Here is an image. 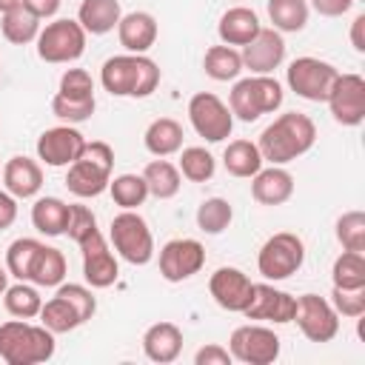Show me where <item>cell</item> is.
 <instances>
[{"label": "cell", "mask_w": 365, "mask_h": 365, "mask_svg": "<svg viewBox=\"0 0 365 365\" xmlns=\"http://www.w3.org/2000/svg\"><path fill=\"white\" fill-rule=\"evenodd\" d=\"M123 17L120 0H83L77 9V23L86 29V34H108L117 29Z\"/></svg>", "instance_id": "obj_25"}, {"label": "cell", "mask_w": 365, "mask_h": 365, "mask_svg": "<svg viewBox=\"0 0 365 365\" xmlns=\"http://www.w3.org/2000/svg\"><path fill=\"white\" fill-rule=\"evenodd\" d=\"M80 254H83V277L91 288H108L117 282L120 277V265L117 257L108 245V240L100 234V228L88 231L80 242Z\"/></svg>", "instance_id": "obj_13"}, {"label": "cell", "mask_w": 365, "mask_h": 365, "mask_svg": "<svg viewBox=\"0 0 365 365\" xmlns=\"http://www.w3.org/2000/svg\"><path fill=\"white\" fill-rule=\"evenodd\" d=\"M294 311H297V297L294 294L279 291L271 282H254L251 299H248V305H245L242 314L248 319L285 325V322H294Z\"/></svg>", "instance_id": "obj_16"}, {"label": "cell", "mask_w": 365, "mask_h": 365, "mask_svg": "<svg viewBox=\"0 0 365 365\" xmlns=\"http://www.w3.org/2000/svg\"><path fill=\"white\" fill-rule=\"evenodd\" d=\"M54 334L46 325L9 319L0 325V359L6 365H40L54 356Z\"/></svg>", "instance_id": "obj_3"}, {"label": "cell", "mask_w": 365, "mask_h": 365, "mask_svg": "<svg viewBox=\"0 0 365 365\" xmlns=\"http://www.w3.org/2000/svg\"><path fill=\"white\" fill-rule=\"evenodd\" d=\"M251 197L259 205H282L294 197V177L282 165H268L259 168L251 177Z\"/></svg>", "instance_id": "obj_21"}, {"label": "cell", "mask_w": 365, "mask_h": 365, "mask_svg": "<svg viewBox=\"0 0 365 365\" xmlns=\"http://www.w3.org/2000/svg\"><path fill=\"white\" fill-rule=\"evenodd\" d=\"M259 29H262V23H259L257 11L248 9V6H231V9H225L222 17H220V23H217V34H220V40L225 46H248L257 37Z\"/></svg>", "instance_id": "obj_24"}, {"label": "cell", "mask_w": 365, "mask_h": 365, "mask_svg": "<svg viewBox=\"0 0 365 365\" xmlns=\"http://www.w3.org/2000/svg\"><path fill=\"white\" fill-rule=\"evenodd\" d=\"M242 68H248L251 74H274V68L282 66L285 60V40L277 29H259L257 37L242 46Z\"/></svg>", "instance_id": "obj_19"}, {"label": "cell", "mask_w": 365, "mask_h": 365, "mask_svg": "<svg viewBox=\"0 0 365 365\" xmlns=\"http://www.w3.org/2000/svg\"><path fill=\"white\" fill-rule=\"evenodd\" d=\"M294 322L299 325L302 336L311 339V342H331L339 334V314L319 294H302V297H297Z\"/></svg>", "instance_id": "obj_12"}, {"label": "cell", "mask_w": 365, "mask_h": 365, "mask_svg": "<svg viewBox=\"0 0 365 365\" xmlns=\"http://www.w3.org/2000/svg\"><path fill=\"white\" fill-rule=\"evenodd\" d=\"M40 325H46L51 334H68V331L80 328L83 319H80V314L74 311V305L68 299H63L60 294H54L40 308Z\"/></svg>", "instance_id": "obj_35"}, {"label": "cell", "mask_w": 365, "mask_h": 365, "mask_svg": "<svg viewBox=\"0 0 365 365\" xmlns=\"http://www.w3.org/2000/svg\"><path fill=\"white\" fill-rule=\"evenodd\" d=\"M177 168L188 182H208L217 171V160L205 145H188V148H180Z\"/></svg>", "instance_id": "obj_36"}, {"label": "cell", "mask_w": 365, "mask_h": 365, "mask_svg": "<svg viewBox=\"0 0 365 365\" xmlns=\"http://www.w3.org/2000/svg\"><path fill=\"white\" fill-rule=\"evenodd\" d=\"M23 6L40 20H48L60 11V0H23Z\"/></svg>", "instance_id": "obj_50"}, {"label": "cell", "mask_w": 365, "mask_h": 365, "mask_svg": "<svg viewBox=\"0 0 365 365\" xmlns=\"http://www.w3.org/2000/svg\"><path fill=\"white\" fill-rule=\"evenodd\" d=\"M188 120L191 128L208 143H222L234 131V114L214 91H197L188 100Z\"/></svg>", "instance_id": "obj_10"}, {"label": "cell", "mask_w": 365, "mask_h": 365, "mask_svg": "<svg viewBox=\"0 0 365 365\" xmlns=\"http://www.w3.org/2000/svg\"><path fill=\"white\" fill-rule=\"evenodd\" d=\"M308 0H268V20L279 34H297L308 23Z\"/></svg>", "instance_id": "obj_31"}, {"label": "cell", "mask_w": 365, "mask_h": 365, "mask_svg": "<svg viewBox=\"0 0 365 365\" xmlns=\"http://www.w3.org/2000/svg\"><path fill=\"white\" fill-rule=\"evenodd\" d=\"M251 288H254V282L248 279V274L234 268V265L217 268L208 279V291H211L214 302L225 311H234V314L245 311V305L251 299Z\"/></svg>", "instance_id": "obj_18"}, {"label": "cell", "mask_w": 365, "mask_h": 365, "mask_svg": "<svg viewBox=\"0 0 365 365\" xmlns=\"http://www.w3.org/2000/svg\"><path fill=\"white\" fill-rule=\"evenodd\" d=\"M57 294L63 299H68L74 305V311L80 314L83 322H88L97 311V297L91 294V285H80V282H60L57 285Z\"/></svg>", "instance_id": "obj_44"}, {"label": "cell", "mask_w": 365, "mask_h": 365, "mask_svg": "<svg viewBox=\"0 0 365 365\" xmlns=\"http://www.w3.org/2000/svg\"><path fill=\"white\" fill-rule=\"evenodd\" d=\"M228 351H231V356L237 362H245V365H271L279 356V336L268 325L248 322V325H240V328L231 331Z\"/></svg>", "instance_id": "obj_11"}, {"label": "cell", "mask_w": 365, "mask_h": 365, "mask_svg": "<svg viewBox=\"0 0 365 365\" xmlns=\"http://www.w3.org/2000/svg\"><path fill=\"white\" fill-rule=\"evenodd\" d=\"M17 220V197H11L9 191H0V231L11 228Z\"/></svg>", "instance_id": "obj_49"}, {"label": "cell", "mask_w": 365, "mask_h": 365, "mask_svg": "<svg viewBox=\"0 0 365 365\" xmlns=\"http://www.w3.org/2000/svg\"><path fill=\"white\" fill-rule=\"evenodd\" d=\"M0 177H3L6 191L11 197H17V200L37 197V191L43 188V168H40V163L31 160V157H23V154L6 160Z\"/></svg>", "instance_id": "obj_20"}, {"label": "cell", "mask_w": 365, "mask_h": 365, "mask_svg": "<svg viewBox=\"0 0 365 365\" xmlns=\"http://www.w3.org/2000/svg\"><path fill=\"white\" fill-rule=\"evenodd\" d=\"M202 68L211 80L217 83H228V80H237L242 74V54L234 48V46H211L202 57Z\"/></svg>", "instance_id": "obj_32"}, {"label": "cell", "mask_w": 365, "mask_h": 365, "mask_svg": "<svg viewBox=\"0 0 365 365\" xmlns=\"http://www.w3.org/2000/svg\"><path fill=\"white\" fill-rule=\"evenodd\" d=\"M0 171H3V168H0Z\"/></svg>", "instance_id": "obj_55"}, {"label": "cell", "mask_w": 365, "mask_h": 365, "mask_svg": "<svg viewBox=\"0 0 365 365\" xmlns=\"http://www.w3.org/2000/svg\"><path fill=\"white\" fill-rule=\"evenodd\" d=\"M83 145L86 137L74 125H54L37 137V160H43L51 168H68L83 154Z\"/></svg>", "instance_id": "obj_17"}, {"label": "cell", "mask_w": 365, "mask_h": 365, "mask_svg": "<svg viewBox=\"0 0 365 365\" xmlns=\"http://www.w3.org/2000/svg\"><path fill=\"white\" fill-rule=\"evenodd\" d=\"M108 191L111 200L125 211H137L148 200V185L143 174H117L114 180H108Z\"/></svg>", "instance_id": "obj_37"}, {"label": "cell", "mask_w": 365, "mask_h": 365, "mask_svg": "<svg viewBox=\"0 0 365 365\" xmlns=\"http://www.w3.org/2000/svg\"><path fill=\"white\" fill-rule=\"evenodd\" d=\"M317 143V125L308 114L302 111H285L279 114L271 125L262 128L257 148L265 163L271 165H285L302 154H308Z\"/></svg>", "instance_id": "obj_1"}, {"label": "cell", "mask_w": 365, "mask_h": 365, "mask_svg": "<svg viewBox=\"0 0 365 365\" xmlns=\"http://www.w3.org/2000/svg\"><path fill=\"white\" fill-rule=\"evenodd\" d=\"M17 6H23V0H0V14L11 11V9H17Z\"/></svg>", "instance_id": "obj_52"}, {"label": "cell", "mask_w": 365, "mask_h": 365, "mask_svg": "<svg viewBox=\"0 0 365 365\" xmlns=\"http://www.w3.org/2000/svg\"><path fill=\"white\" fill-rule=\"evenodd\" d=\"M356 0H308V9H314L322 17H342L351 11Z\"/></svg>", "instance_id": "obj_48"}, {"label": "cell", "mask_w": 365, "mask_h": 365, "mask_svg": "<svg viewBox=\"0 0 365 365\" xmlns=\"http://www.w3.org/2000/svg\"><path fill=\"white\" fill-rule=\"evenodd\" d=\"M120 46L128 54H145L157 43V20L148 11H128L117 23Z\"/></svg>", "instance_id": "obj_22"}, {"label": "cell", "mask_w": 365, "mask_h": 365, "mask_svg": "<svg viewBox=\"0 0 365 365\" xmlns=\"http://www.w3.org/2000/svg\"><path fill=\"white\" fill-rule=\"evenodd\" d=\"M9 288V271L0 265V297H3V291Z\"/></svg>", "instance_id": "obj_53"}, {"label": "cell", "mask_w": 365, "mask_h": 365, "mask_svg": "<svg viewBox=\"0 0 365 365\" xmlns=\"http://www.w3.org/2000/svg\"><path fill=\"white\" fill-rule=\"evenodd\" d=\"M336 240H339L342 251L365 254V214L362 211H345L336 220Z\"/></svg>", "instance_id": "obj_41"}, {"label": "cell", "mask_w": 365, "mask_h": 365, "mask_svg": "<svg viewBox=\"0 0 365 365\" xmlns=\"http://www.w3.org/2000/svg\"><path fill=\"white\" fill-rule=\"evenodd\" d=\"M328 302L339 317L359 319L365 314V288H334Z\"/></svg>", "instance_id": "obj_45"}, {"label": "cell", "mask_w": 365, "mask_h": 365, "mask_svg": "<svg viewBox=\"0 0 365 365\" xmlns=\"http://www.w3.org/2000/svg\"><path fill=\"white\" fill-rule=\"evenodd\" d=\"M31 225L46 234V237H60L66 234L68 225V202H63L60 197H40L31 205Z\"/></svg>", "instance_id": "obj_28"}, {"label": "cell", "mask_w": 365, "mask_h": 365, "mask_svg": "<svg viewBox=\"0 0 365 365\" xmlns=\"http://www.w3.org/2000/svg\"><path fill=\"white\" fill-rule=\"evenodd\" d=\"M262 154L257 148V143L251 140H231L222 151V165L231 177H254L259 168H262Z\"/></svg>", "instance_id": "obj_29"}, {"label": "cell", "mask_w": 365, "mask_h": 365, "mask_svg": "<svg viewBox=\"0 0 365 365\" xmlns=\"http://www.w3.org/2000/svg\"><path fill=\"white\" fill-rule=\"evenodd\" d=\"M143 180L148 185V197H157V200H171L180 194V185H182V174L174 163L157 157L151 160L145 168H143Z\"/></svg>", "instance_id": "obj_27"}, {"label": "cell", "mask_w": 365, "mask_h": 365, "mask_svg": "<svg viewBox=\"0 0 365 365\" xmlns=\"http://www.w3.org/2000/svg\"><path fill=\"white\" fill-rule=\"evenodd\" d=\"M328 111L339 125H362L365 120V80L359 74H336L328 97Z\"/></svg>", "instance_id": "obj_14"}, {"label": "cell", "mask_w": 365, "mask_h": 365, "mask_svg": "<svg viewBox=\"0 0 365 365\" xmlns=\"http://www.w3.org/2000/svg\"><path fill=\"white\" fill-rule=\"evenodd\" d=\"M97 228V217H94V211L88 208V205H80V202H71L68 205V225H66V234L74 240V242H80L88 231H94Z\"/></svg>", "instance_id": "obj_46"}, {"label": "cell", "mask_w": 365, "mask_h": 365, "mask_svg": "<svg viewBox=\"0 0 365 365\" xmlns=\"http://www.w3.org/2000/svg\"><path fill=\"white\" fill-rule=\"evenodd\" d=\"M108 240L114 251L131 265H148L154 259V237L148 222L137 211H120L108 225Z\"/></svg>", "instance_id": "obj_7"}, {"label": "cell", "mask_w": 365, "mask_h": 365, "mask_svg": "<svg viewBox=\"0 0 365 365\" xmlns=\"http://www.w3.org/2000/svg\"><path fill=\"white\" fill-rule=\"evenodd\" d=\"M334 288H365V254L342 251L331 265Z\"/></svg>", "instance_id": "obj_39"}, {"label": "cell", "mask_w": 365, "mask_h": 365, "mask_svg": "<svg viewBox=\"0 0 365 365\" xmlns=\"http://www.w3.org/2000/svg\"><path fill=\"white\" fill-rule=\"evenodd\" d=\"M351 46L356 54H365V14H356L351 23Z\"/></svg>", "instance_id": "obj_51"}, {"label": "cell", "mask_w": 365, "mask_h": 365, "mask_svg": "<svg viewBox=\"0 0 365 365\" xmlns=\"http://www.w3.org/2000/svg\"><path fill=\"white\" fill-rule=\"evenodd\" d=\"M66 257L60 248L54 245H40L34 262H31V277L29 282L40 285V288H57L66 279Z\"/></svg>", "instance_id": "obj_30"}, {"label": "cell", "mask_w": 365, "mask_h": 365, "mask_svg": "<svg viewBox=\"0 0 365 365\" xmlns=\"http://www.w3.org/2000/svg\"><path fill=\"white\" fill-rule=\"evenodd\" d=\"M40 245H43V242L34 240V237H20V240H14V242L6 248V271H9V277H14V279H29V277H31V262H34Z\"/></svg>", "instance_id": "obj_40"}, {"label": "cell", "mask_w": 365, "mask_h": 365, "mask_svg": "<svg viewBox=\"0 0 365 365\" xmlns=\"http://www.w3.org/2000/svg\"><path fill=\"white\" fill-rule=\"evenodd\" d=\"M86 29L77 20L68 17H57L51 23H46L37 34V57L43 63L60 66V63H74L83 57L86 51Z\"/></svg>", "instance_id": "obj_6"}, {"label": "cell", "mask_w": 365, "mask_h": 365, "mask_svg": "<svg viewBox=\"0 0 365 365\" xmlns=\"http://www.w3.org/2000/svg\"><path fill=\"white\" fill-rule=\"evenodd\" d=\"M282 106V86L271 74H251L234 83L228 94V108L237 120L254 123L262 114H274Z\"/></svg>", "instance_id": "obj_5"}, {"label": "cell", "mask_w": 365, "mask_h": 365, "mask_svg": "<svg viewBox=\"0 0 365 365\" xmlns=\"http://www.w3.org/2000/svg\"><path fill=\"white\" fill-rule=\"evenodd\" d=\"M143 143L148 148V154L154 157H171L182 148V125L171 117H157L148 123L145 134H143Z\"/></svg>", "instance_id": "obj_26"}, {"label": "cell", "mask_w": 365, "mask_h": 365, "mask_svg": "<svg viewBox=\"0 0 365 365\" xmlns=\"http://www.w3.org/2000/svg\"><path fill=\"white\" fill-rule=\"evenodd\" d=\"M336 74L339 71L328 60H319V57H297L285 68V83H288V88L297 97H302L308 103H325V97H328Z\"/></svg>", "instance_id": "obj_9"}, {"label": "cell", "mask_w": 365, "mask_h": 365, "mask_svg": "<svg viewBox=\"0 0 365 365\" xmlns=\"http://www.w3.org/2000/svg\"><path fill=\"white\" fill-rule=\"evenodd\" d=\"M302 262H305V242L291 231L271 234L257 254V271L268 282H279V279L294 277L302 268Z\"/></svg>", "instance_id": "obj_8"}, {"label": "cell", "mask_w": 365, "mask_h": 365, "mask_svg": "<svg viewBox=\"0 0 365 365\" xmlns=\"http://www.w3.org/2000/svg\"><path fill=\"white\" fill-rule=\"evenodd\" d=\"M182 351V331L174 322H154L145 328L143 334V354L157 362V365H168L180 356Z\"/></svg>", "instance_id": "obj_23"}, {"label": "cell", "mask_w": 365, "mask_h": 365, "mask_svg": "<svg viewBox=\"0 0 365 365\" xmlns=\"http://www.w3.org/2000/svg\"><path fill=\"white\" fill-rule=\"evenodd\" d=\"M97 108V100H68L63 94H54L51 97V114L68 125H77V123H86Z\"/></svg>", "instance_id": "obj_42"}, {"label": "cell", "mask_w": 365, "mask_h": 365, "mask_svg": "<svg viewBox=\"0 0 365 365\" xmlns=\"http://www.w3.org/2000/svg\"><path fill=\"white\" fill-rule=\"evenodd\" d=\"M100 83L111 97L143 100L160 86V66L148 54H114L100 68Z\"/></svg>", "instance_id": "obj_2"}, {"label": "cell", "mask_w": 365, "mask_h": 365, "mask_svg": "<svg viewBox=\"0 0 365 365\" xmlns=\"http://www.w3.org/2000/svg\"><path fill=\"white\" fill-rule=\"evenodd\" d=\"M40 29H43L40 26V17H34L26 6H17V9L6 11V14H0V31L14 46H26V43L37 40Z\"/></svg>", "instance_id": "obj_34"}, {"label": "cell", "mask_w": 365, "mask_h": 365, "mask_svg": "<svg viewBox=\"0 0 365 365\" xmlns=\"http://www.w3.org/2000/svg\"><path fill=\"white\" fill-rule=\"evenodd\" d=\"M3 305L17 319H34V317H40L43 297L34 282L29 285V279H17V285H9L3 291Z\"/></svg>", "instance_id": "obj_33"}, {"label": "cell", "mask_w": 365, "mask_h": 365, "mask_svg": "<svg viewBox=\"0 0 365 365\" xmlns=\"http://www.w3.org/2000/svg\"><path fill=\"white\" fill-rule=\"evenodd\" d=\"M231 220H234V208H231V202L222 200V197H208V200H202L200 208H197V228H200L202 234L217 237V234H222V231L231 225Z\"/></svg>", "instance_id": "obj_38"}, {"label": "cell", "mask_w": 365, "mask_h": 365, "mask_svg": "<svg viewBox=\"0 0 365 365\" xmlns=\"http://www.w3.org/2000/svg\"><path fill=\"white\" fill-rule=\"evenodd\" d=\"M202 265H205V248L200 240L180 237V240H168L160 248V277L165 282L191 279L194 274L202 271Z\"/></svg>", "instance_id": "obj_15"}, {"label": "cell", "mask_w": 365, "mask_h": 365, "mask_svg": "<svg viewBox=\"0 0 365 365\" xmlns=\"http://www.w3.org/2000/svg\"><path fill=\"white\" fill-rule=\"evenodd\" d=\"M57 94H63L68 100H94V80L86 68H66L60 77Z\"/></svg>", "instance_id": "obj_43"}, {"label": "cell", "mask_w": 365, "mask_h": 365, "mask_svg": "<svg viewBox=\"0 0 365 365\" xmlns=\"http://www.w3.org/2000/svg\"><path fill=\"white\" fill-rule=\"evenodd\" d=\"M111 168H114V148L103 140H91V143L86 140L83 154L68 165L66 188L80 200L100 197L103 191H108Z\"/></svg>", "instance_id": "obj_4"}, {"label": "cell", "mask_w": 365, "mask_h": 365, "mask_svg": "<svg viewBox=\"0 0 365 365\" xmlns=\"http://www.w3.org/2000/svg\"><path fill=\"white\" fill-rule=\"evenodd\" d=\"M231 362H234L231 351L217 342H208L194 354V365H231Z\"/></svg>", "instance_id": "obj_47"}, {"label": "cell", "mask_w": 365, "mask_h": 365, "mask_svg": "<svg viewBox=\"0 0 365 365\" xmlns=\"http://www.w3.org/2000/svg\"><path fill=\"white\" fill-rule=\"evenodd\" d=\"M0 71H3V68H0Z\"/></svg>", "instance_id": "obj_54"}]
</instances>
